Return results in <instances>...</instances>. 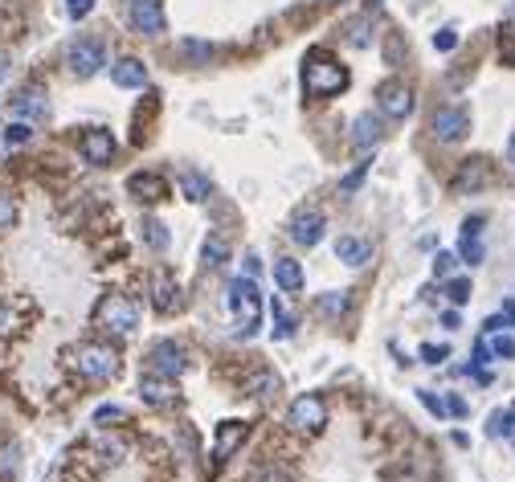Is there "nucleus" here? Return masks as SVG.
I'll return each instance as SVG.
<instances>
[{
	"label": "nucleus",
	"instance_id": "1",
	"mask_svg": "<svg viewBox=\"0 0 515 482\" xmlns=\"http://www.w3.org/2000/svg\"><path fill=\"white\" fill-rule=\"evenodd\" d=\"M348 87V66L328 49H311L303 58V90L311 98H331Z\"/></svg>",
	"mask_w": 515,
	"mask_h": 482
},
{
	"label": "nucleus",
	"instance_id": "2",
	"mask_svg": "<svg viewBox=\"0 0 515 482\" xmlns=\"http://www.w3.org/2000/svg\"><path fill=\"white\" fill-rule=\"evenodd\" d=\"M95 323L107 331V336H115V339L136 336V328H139V303L131 299V295H107V299L98 303V311H95Z\"/></svg>",
	"mask_w": 515,
	"mask_h": 482
},
{
	"label": "nucleus",
	"instance_id": "3",
	"mask_svg": "<svg viewBox=\"0 0 515 482\" xmlns=\"http://www.w3.org/2000/svg\"><path fill=\"white\" fill-rule=\"evenodd\" d=\"M225 303L237 319V336H253L258 323H262V295L253 287V278H234L229 290H225Z\"/></svg>",
	"mask_w": 515,
	"mask_h": 482
},
{
	"label": "nucleus",
	"instance_id": "4",
	"mask_svg": "<svg viewBox=\"0 0 515 482\" xmlns=\"http://www.w3.org/2000/svg\"><path fill=\"white\" fill-rule=\"evenodd\" d=\"M70 364L79 368L87 380H111L119 372V352L111 344H82L74 347Z\"/></svg>",
	"mask_w": 515,
	"mask_h": 482
},
{
	"label": "nucleus",
	"instance_id": "5",
	"mask_svg": "<svg viewBox=\"0 0 515 482\" xmlns=\"http://www.w3.org/2000/svg\"><path fill=\"white\" fill-rule=\"evenodd\" d=\"M66 62L79 78H95L98 70L107 66V46H103L98 37H74L70 49H66Z\"/></svg>",
	"mask_w": 515,
	"mask_h": 482
},
{
	"label": "nucleus",
	"instance_id": "6",
	"mask_svg": "<svg viewBox=\"0 0 515 482\" xmlns=\"http://www.w3.org/2000/svg\"><path fill=\"white\" fill-rule=\"evenodd\" d=\"M323 421H328V405H323V396L299 393L291 401V425H295V429H303V434H315V429H323Z\"/></svg>",
	"mask_w": 515,
	"mask_h": 482
},
{
	"label": "nucleus",
	"instance_id": "7",
	"mask_svg": "<svg viewBox=\"0 0 515 482\" xmlns=\"http://www.w3.org/2000/svg\"><path fill=\"white\" fill-rule=\"evenodd\" d=\"M127 17L144 37H160L164 33V0H123Z\"/></svg>",
	"mask_w": 515,
	"mask_h": 482
},
{
	"label": "nucleus",
	"instance_id": "8",
	"mask_svg": "<svg viewBox=\"0 0 515 482\" xmlns=\"http://www.w3.org/2000/svg\"><path fill=\"white\" fill-rule=\"evenodd\" d=\"M434 139L437 144H458V139L467 136V127H470V119H467V111L462 106H437L434 111Z\"/></svg>",
	"mask_w": 515,
	"mask_h": 482
},
{
	"label": "nucleus",
	"instance_id": "9",
	"mask_svg": "<svg viewBox=\"0 0 515 482\" xmlns=\"http://www.w3.org/2000/svg\"><path fill=\"white\" fill-rule=\"evenodd\" d=\"M9 106H12V115H17L21 123H41V119L49 115V98H46V90H41V87L17 90Z\"/></svg>",
	"mask_w": 515,
	"mask_h": 482
},
{
	"label": "nucleus",
	"instance_id": "10",
	"mask_svg": "<svg viewBox=\"0 0 515 482\" xmlns=\"http://www.w3.org/2000/svg\"><path fill=\"white\" fill-rule=\"evenodd\" d=\"M152 368H156L160 377H180L188 368V356H185V347L180 344H172V339H160L156 347H152Z\"/></svg>",
	"mask_w": 515,
	"mask_h": 482
},
{
	"label": "nucleus",
	"instance_id": "11",
	"mask_svg": "<svg viewBox=\"0 0 515 482\" xmlns=\"http://www.w3.org/2000/svg\"><path fill=\"white\" fill-rule=\"evenodd\" d=\"M377 98H380V111L389 119H409V111H413V90L405 82H385L377 90Z\"/></svg>",
	"mask_w": 515,
	"mask_h": 482
},
{
	"label": "nucleus",
	"instance_id": "12",
	"mask_svg": "<svg viewBox=\"0 0 515 482\" xmlns=\"http://www.w3.org/2000/svg\"><path fill=\"white\" fill-rule=\"evenodd\" d=\"M79 147L90 164H111V155H115V136H111L107 127H90L87 136L79 139Z\"/></svg>",
	"mask_w": 515,
	"mask_h": 482
},
{
	"label": "nucleus",
	"instance_id": "13",
	"mask_svg": "<svg viewBox=\"0 0 515 482\" xmlns=\"http://www.w3.org/2000/svg\"><path fill=\"white\" fill-rule=\"evenodd\" d=\"M323 229H328V221H323L320 209H299L291 217V237L299 241V245H315V241L323 237Z\"/></svg>",
	"mask_w": 515,
	"mask_h": 482
},
{
	"label": "nucleus",
	"instance_id": "14",
	"mask_svg": "<svg viewBox=\"0 0 515 482\" xmlns=\"http://www.w3.org/2000/svg\"><path fill=\"white\" fill-rule=\"evenodd\" d=\"M380 139H385V123H380L377 111L356 115V123H352V147H356V152H369V147H377Z\"/></svg>",
	"mask_w": 515,
	"mask_h": 482
},
{
	"label": "nucleus",
	"instance_id": "15",
	"mask_svg": "<svg viewBox=\"0 0 515 482\" xmlns=\"http://www.w3.org/2000/svg\"><path fill=\"white\" fill-rule=\"evenodd\" d=\"M111 78H115V87H123V90H144L147 87V70H144L139 58L111 62Z\"/></svg>",
	"mask_w": 515,
	"mask_h": 482
},
{
	"label": "nucleus",
	"instance_id": "16",
	"mask_svg": "<svg viewBox=\"0 0 515 482\" xmlns=\"http://www.w3.org/2000/svg\"><path fill=\"white\" fill-rule=\"evenodd\" d=\"M127 193L136 196V201H144V204L160 201V196H164V176L160 172H136L131 180H127Z\"/></svg>",
	"mask_w": 515,
	"mask_h": 482
},
{
	"label": "nucleus",
	"instance_id": "17",
	"mask_svg": "<svg viewBox=\"0 0 515 482\" xmlns=\"http://www.w3.org/2000/svg\"><path fill=\"white\" fill-rule=\"evenodd\" d=\"M478 233H483V217H467V225H462V241H458V258L470 262V266L483 262V241H478Z\"/></svg>",
	"mask_w": 515,
	"mask_h": 482
},
{
	"label": "nucleus",
	"instance_id": "18",
	"mask_svg": "<svg viewBox=\"0 0 515 482\" xmlns=\"http://www.w3.org/2000/svg\"><path fill=\"white\" fill-rule=\"evenodd\" d=\"M139 393H144L147 405H172L176 401V385L168 377H160V372H147V377L139 380Z\"/></svg>",
	"mask_w": 515,
	"mask_h": 482
},
{
	"label": "nucleus",
	"instance_id": "19",
	"mask_svg": "<svg viewBox=\"0 0 515 482\" xmlns=\"http://www.w3.org/2000/svg\"><path fill=\"white\" fill-rule=\"evenodd\" d=\"M152 303H156L160 315H172V311L180 307V290H176L172 274H156V278H152Z\"/></svg>",
	"mask_w": 515,
	"mask_h": 482
},
{
	"label": "nucleus",
	"instance_id": "20",
	"mask_svg": "<svg viewBox=\"0 0 515 482\" xmlns=\"http://www.w3.org/2000/svg\"><path fill=\"white\" fill-rule=\"evenodd\" d=\"M486 176H491V172H486V160H478V155H475V160H467V164L458 168L454 193H478V188L486 184Z\"/></svg>",
	"mask_w": 515,
	"mask_h": 482
},
{
	"label": "nucleus",
	"instance_id": "21",
	"mask_svg": "<svg viewBox=\"0 0 515 482\" xmlns=\"http://www.w3.org/2000/svg\"><path fill=\"white\" fill-rule=\"evenodd\" d=\"M336 258H340L344 266H364V262L372 258V241L369 237H340L336 241Z\"/></svg>",
	"mask_w": 515,
	"mask_h": 482
},
{
	"label": "nucleus",
	"instance_id": "22",
	"mask_svg": "<svg viewBox=\"0 0 515 482\" xmlns=\"http://www.w3.org/2000/svg\"><path fill=\"white\" fill-rule=\"evenodd\" d=\"M250 437V425L245 421H225L221 429H217V458H229V453H237V445Z\"/></svg>",
	"mask_w": 515,
	"mask_h": 482
},
{
	"label": "nucleus",
	"instance_id": "23",
	"mask_svg": "<svg viewBox=\"0 0 515 482\" xmlns=\"http://www.w3.org/2000/svg\"><path fill=\"white\" fill-rule=\"evenodd\" d=\"M180 188H185V196L196 201V204H204L209 196H213V180H209L204 172H196V168H185V172H180Z\"/></svg>",
	"mask_w": 515,
	"mask_h": 482
},
{
	"label": "nucleus",
	"instance_id": "24",
	"mask_svg": "<svg viewBox=\"0 0 515 482\" xmlns=\"http://www.w3.org/2000/svg\"><path fill=\"white\" fill-rule=\"evenodd\" d=\"M225 258H229V241L221 233H209L201 245V266L204 270H217V266H225Z\"/></svg>",
	"mask_w": 515,
	"mask_h": 482
},
{
	"label": "nucleus",
	"instance_id": "25",
	"mask_svg": "<svg viewBox=\"0 0 515 482\" xmlns=\"http://www.w3.org/2000/svg\"><path fill=\"white\" fill-rule=\"evenodd\" d=\"M274 282H278V290H299L303 287V266L295 258L274 262Z\"/></svg>",
	"mask_w": 515,
	"mask_h": 482
},
{
	"label": "nucleus",
	"instance_id": "26",
	"mask_svg": "<svg viewBox=\"0 0 515 482\" xmlns=\"http://www.w3.org/2000/svg\"><path fill=\"white\" fill-rule=\"evenodd\" d=\"M515 405L511 409H499V413H491V425H486V434H491V437H507V434H511V429H515Z\"/></svg>",
	"mask_w": 515,
	"mask_h": 482
},
{
	"label": "nucleus",
	"instance_id": "27",
	"mask_svg": "<svg viewBox=\"0 0 515 482\" xmlns=\"http://www.w3.org/2000/svg\"><path fill=\"white\" fill-rule=\"evenodd\" d=\"M291 331H295V315L287 311V303H282V299H274V336L287 339Z\"/></svg>",
	"mask_w": 515,
	"mask_h": 482
},
{
	"label": "nucleus",
	"instance_id": "28",
	"mask_svg": "<svg viewBox=\"0 0 515 482\" xmlns=\"http://www.w3.org/2000/svg\"><path fill=\"white\" fill-rule=\"evenodd\" d=\"M180 54H185L188 62H213L217 49H213V46H204V41H180Z\"/></svg>",
	"mask_w": 515,
	"mask_h": 482
},
{
	"label": "nucleus",
	"instance_id": "29",
	"mask_svg": "<svg viewBox=\"0 0 515 482\" xmlns=\"http://www.w3.org/2000/svg\"><path fill=\"white\" fill-rule=\"evenodd\" d=\"M144 229H147V245H152V250H168V245H172V237H168V229L160 221H147Z\"/></svg>",
	"mask_w": 515,
	"mask_h": 482
},
{
	"label": "nucleus",
	"instance_id": "30",
	"mask_svg": "<svg viewBox=\"0 0 515 482\" xmlns=\"http://www.w3.org/2000/svg\"><path fill=\"white\" fill-rule=\"evenodd\" d=\"M344 307H348V295H344V290H331V295H323V299H320L323 315H340Z\"/></svg>",
	"mask_w": 515,
	"mask_h": 482
},
{
	"label": "nucleus",
	"instance_id": "31",
	"mask_svg": "<svg viewBox=\"0 0 515 482\" xmlns=\"http://www.w3.org/2000/svg\"><path fill=\"white\" fill-rule=\"evenodd\" d=\"M446 295H450V303H454V307H462V303L470 299V282L467 278H450L446 282Z\"/></svg>",
	"mask_w": 515,
	"mask_h": 482
},
{
	"label": "nucleus",
	"instance_id": "32",
	"mask_svg": "<svg viewBox=\"0 0 515 482\" xmlns=\"http://www.w3.org/2000/svg\"><path fill=\"white\" fill-rule=\"evenodd\" d=\"M29 136H33V123H21V119H17V123H12L9 131H4V144H9V147H21Z\"/></svg>",
	"mask_w": 515,
	"mask_h": 482
},
{
	"label": "nucleus",
	"instance_id": "33",
	"mask_svg": "<svg viewBox=\"0 0 515 482\" xmlns=\"http://www.w3.org/2000/svg\"><path fill=\"white\" fill-rule=\"evenodd\" d=\"M274 393H278V377H270V372H262V377L253 380V396H262V401H270Z\"/></svg>",
	"mask_w": 515,
	"mask_h": 482
},
{
	"label": "nucleus",
	"instance_id": "34",
	"mask_svg": "<svg viewBox=\"0 0 515 482\" xmlns=\"http://www.w3.org/2000/svg\"><path fill=\"white\" fill-rule=\"evenodd\" d=\"M454 46H458V29H450V25H446V29H437V37H434L437 54H450Z\"/></svg>",
	"mask_w": 515,
	"mask_h": 482
},
{
	"label": "nucleus",
	"instance_id": "35",
	"mask_svg": "<svg viewBox=\"0 0 515 482\" xmlns=\"http://www.w3.org/2000/svg\"><path fill=\"white\" fill-rule=\"evenodd\" d=\"M454 266H458L454 253H437V258H434V274H437V278H450V274H454Z\"/></svg>",
	"mask_w": 515,
	"mask_h": 482
},
{
	"label": "nucleus",
	"instance_id": "36",
	"mask_svg": "<svg viewBox=\"0 0 515 482\" xmlns=\"http://www.w3.org/2000/svg\"><path fill=\"white\" fill-rule=\"evenodd\" d=\"M364 176H369V164H360L356 172H348L340 180V193H352V188H360V184H364Z\"/></svg>",
	"mask_w": 515,
	"mask_h": 482
},
{
	"label": "nucleus",
	"instance_id": "37",
	"mask_svg": "<svg viewBox=\"0 0 515 482\" xmlns=\"http://www.w3.org/2000/svg\"><path fill=\"white\" fill-rule=\"evenodd\" d=\"M491 352H495V356H503V360H511L515 356V339L511 336H495V339H491Z\"/></svg>",
	"mask_w": 515,
	"mask_h": 482
},
{
	"label": "nucleus",
	"instance_id": "38",
	"mask_svg": "<svg viewBox=\"0 0 515 482\" xmlns=\"http://www.w3.org/2000/svg\"><path fill=\"white\" fill-rule=\"evenodd\" d=\"M446 356H450V347H442V344H426V347H421V360H426V364H442Z\"/></svg>",
	"mask_w": 515,
	"mask_h": 482
},
{
	"label": "nucleus",
	"instance_id": "39",
	"mask_svg": "<svg viewBox=\"0 0 515 482\" xmlns=\"http://www.w3.org/2000/svg\"><path fill=\"white\" fill-rule=\"evenodd\" d=\"M12 470H17V445H4V450H0V474L9 478Z\"/></svg>",
	"mask_w": 515,
	"mask_h": 482
},
{
	"label": "nucleus",
	"instance_id": "40",
	"mask_svg": "<svg viewBox=\"0 0 515 482\" xmlns=\"http://www.w3.org/2000/svg\"><path fill=\"white\" fill-rule=\"evenodd\" d=\"M12 221H17V204H12L9 196H0V229H9Z\"/></svg>",
	"mask_w": 515,
	"mask_h": 482
},
{
	"label": "nucleus",
	"instance_id": "41",
	"mask_svg": "<svg viewBox=\"0 0 515 482\" xmlns=\"http://www.w3.org/2000/svg\"><path fill=\"white\" fill-rule=\"evenodd\" d=\"M90 9H95V0H66V12H70L74 21H82Z\"/></svg>",
	"mask_w": 515,
	"mask_h": 482
},
{
	"label": "nucleus",
	"instance_id": "42",
	"mask_svg": "<svg viewBox=\"0 0 515 482\" xmlns=\"http://www.w3.org/2000/svg\"><path fill=\"white\" fill-rule=\"evenodd\" d=\"M262 274V262H258V253H245L242 258V278H258Z\"/></svg>",
	"mask_w": 515,
	"mask_h": 482
},
{
	"label": "nucleus",
	"instance_id": "43",
	"mask_svg": "<svg viewBox=\"0 0 515 482\" xmlns=\"http://www.w3.org/2000/svg\"><path fill=\"white\" fill-rule=\"evenodd\" d=\"M446 413H454V417H467V413H470V405H467V401H462V396H454V393H450V396H446Z\"/></svg>",
	"mask_w": 515,
	"mask_h": 482
},
{
	"label": "nucleus",
	"instance_id": "44",
	"mask_svg": "<svg viewBox=\"0 0 515 482\" xmlns=\"http://www.w3.org/2000/svg\"><path fill=\"white\" fill-rule=\"evenodd\" d=\"M421 405H426V409H429V413H437V417L446 413V405H442V401H437V396H434V393H421Z\"/></svg>",
	"mask_w": 515,
	"mask_h": 482
},
{
	"label": "nucleus",
	"instance_id": "45",
	"mask_svg": "<svg viewBox=\"0 0 515 482\" xmlns=\"http://www.w3.org/2000/svg\"><path fill=\"white\" fill-rule=\"evenodd\" d=\"M258 482H291V474H282V470H262V474H258Z\"/></svg>",
	"mask_w": 515,
	"mask_h": 482
},
{
	"label": "nucleus",
	"instance_id": "46",
	"mask_svg": "<svg viewBox=\"0 0 515 482\" xmlns=\"http://www.w3.org/2000/svg\"><path fill=\"white\" fill-rule=\"evenodd\" d=\"M442 328H450V331L462 328V319H458V311H446V315H442Z\"/></svg>",
	"mask_w": 515,
	"mask_h": 482
},
{
	"label": "nucleus",
	"instance_id": "47",
	"mask_svg": "<svg viewBox=\"0 0 515 482\" xmlns=\"http://www.w3.org/2000/svg\"><path fill=\"white\" fill-rule=\"evenodd\" d=\"M4 78H9V54L0 49V82H4Z\"/></svg>",
	"mask_w": 515,
	"mask_h": 482
},
{
	"label": "nucleus",
	"instance_id": "48",
	"mask_svg": "<svg viewBox=\"0 0 515 482\" xmlns=\"http://www.w3.org/2000/svg\"><path fill=\"white\" fill-rule=\"evenodd\" d=\"M503 319H507V323H515V299L503 303Z\"/></svg>",
	"mask_w": 515,
	"mask_h": 482
},
{
	"label": "nucleus",
	"instance_id": "49",
	"mask_svg": "<svg viewBox=\"0 0 515 482\" xmlns=\"http://www.w3.org/2000/svg\"><path fill=\"white\" fill-rule=\"evenodd\" d=\"M507 164L515 168V136H511V144H507Z\"/></svg>",
	"mask_w": 515,
	"mask_h": 482
},
{
	"label": "nucleus",
	"instance_id": "50",
	"mask_svg": "<svg viewBox=\"0 0 515 482\" xmlns=\"http://www.w3.org/2000/svg\"><path fill=\"white\" fill-rule=\"evenodd\" d=\"M4 328H9V311L0 307V331H4Z\"/></svg>",
	"mask_w": 515,
	"mask_h": 482
},
{
	"label": "nucleus",
	"instance_id": "51",
	"mask_svg": "<svg viewBox=\"0 0 515 482\" xmlns=\"http://www.w3.org/2000/svg\"><path fill=\"white\" fill-rule=\"evenodd\" d=\"M511 17H515V0H511Z\"/></svg>",
	"mask_w": 515,
	"mask_h": 482
},
{
	"label": "nucleus",
	"instance_id": "52",
	"mask_svg": "<svg viewBox=\"0 0 515 482\" xmlns=\"http://www.w3.org/2000/svg\"><path fill=\"white\" fill-rule=\"evenodd\" d=\"M328 4H336V0H328Z\"/></svg>",
	"mask_w": 515,
	"mask_h": 482
}]
</instances>
